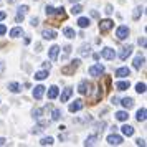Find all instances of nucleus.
<instances>
[{"instance_id":"obj_36","label":"nucleus","mask_w":147,"mask_h":147,"mask_svg":"<svg viewBox=\"0 0 147 147\" xmlns=\"http://www.w3.org/2000/svg\"><path fill=\"white\" fill-rule=\"evenodd\" d=\"M32 132H33V134H40V132H43V126H41V124H38V126H35Z\"/></svg>"},{"instance_id":"obj_12","label":"nucleus","mask_w":147,"mask_h":147,"mask_svg":"<svg viewBox=\"0 0 147 147\" xmlns=\"http://www.w3.org/2000/svg\"><path fill=\"white\" fill-rule=\"evenodd\" d=\"M81 109H83V101L81 99H76L74 102L69 104V113H78V111H81Z\"/></svg>"},{"instance_id":"obj_6","label":"nucleus","mask_w":147,"mask_h":147,"mask_svg":"<svg viewBox=\"0 0 147 147\" xmlns=\"http://www.w3.org/2000/svg\"><path fill=\"white\" fill-rule=\"evenodd\" d=\"M107 144H109V146H121V144H122V137L113 132L111 136H107Z\"/></svg>"},{"instance_id":"obj_48","label":"nucleus","mask_w":147,"mask_h":147,"mask_svg":"<svg viewBox=\"0 0 147 147\" xmlns=\"http://www.w3.org/2000/svg\"><path fill=\"white\" fill-rule=\"evenodd\" d=\"M69 51H71V47H65V53L69 55Z\"/></svg>"},{"instance_id":"obj_1","label":"nucleus","mask_w":147,"mask_h":147,"mask_svg":"<svg viewBox=\"0 0 147 147\" xmlns=\"http://www.w3.org/2000/svg\"><path fill=\"white\" fill-rule=\"evenodd\" d=\"M80 63L81 61L80 60H73L68 66H63L61 68V74H66V76H69V74H73L78 68H80Z\"/></svg>"},{"instance_id":"obj_19","label":"nucleus","mask_w":147,"mask_h":147,"mask_svg":"<svg viewBox=\"0 0 147 147\" xmlns=\"http://www.w3.org/2000/svg\"><path fill=\"white\" fill-rule=\"evenodd\" d=\"M71 94H73V89H71V88H66V89L61 93V102H66V101L71 98Z\"/></svg>"},{"instance_id":"obj_21","label":"nucleus","mask_w":147,"mask_h":147,"mask_svg":"<svg viewBox=\"0 0 147 147\" xmlns=\"http://www.w3.org/2000/svg\"><path fill=\"white\" fill-rule=\"evenodd\" d=\"M129 81H119V83H116V89L117 91H126V89H129Z\"/></svg>"},{"instance_id":"obj_7","label":"nucleus","mask_w":147,"mask_h":147,"mask_svg":"<svg viewBox=\"0 0 147 147\" xmlns=\"http://www.w3.org/2000/svg\"><path fill=\"white\" fill-rule=\"evenodd\" d=\"M101 56L104 58V60H114L116 58V51H114L113 48H104V50H101Z\"/></svg>"},{"instance_id":"obj_34","label":"nucleus","mask_w":147,"mask_h":147,"mask_svg":"<svg viewBox=\"0 0 147 147\" xmlns=\"http://www.w3.org/2000/svg\"><path fill=\"white\" fill-rule=\"evenodd\" d=\"M61 117V109H53V114H51V119L58 121Z\"/></svg>"},{"instance_id":"obj_2","label":"nucleus","mask_w":147,"mask_h":147,"mask_svg":"<svg viewBox=\"0 0 147 147\" xmlns=\"http://www.w3.org/2000/svg\"><path fill=\"white\" fill-rule=\"evenodd\" d=\"M88 73H89V76H94V78H98V76H101V74L104 73V66H102L101 63H96V65H93V66H89Z\"/></svg>"},{"instance_id":"obj_44","label":"nucleus","mask_w":147,"mask_h":147,"mask_svg":"<svg viewBox=\"0 0 147 147\" xmlns=\"http://www.w3.org/2000/svg\"><path fill=\"white\" fill-rule=\"evenodd\" d=\"M3 69H5V63H3V61L0 60V73H2Z\"/></svg>"},{"instance_id":"obj_45","label":"nucleus","mask_w":147,"mask_h":147,"mask_svg":"<svg viewBox=\"0 0 147 147\" xmlns=\"http://www.w3.org/2000/svg\"><path fill=\"white\" fill-rule=\"evenodd\" d=\"M43 68H45V69H48V71H50V68H51V65H50V63H43Z\"/></svg>"},{"instance_id":"obj_37","label":"nucleus","mask_w":147,"mask_h":147,"mask_svg":"<svg viewBox=\"0 0 147 147\" xmlns=\"http://www.w3.org/2000/svg\"><path fill=\"white\" fill-rule=\"evenodd\" d=\"M41 113H43V109H35V111H33V117H35V119H40Z\"/></svg>"},{"instance_id":"obj_20","label":"nucleus","mask_w":147,"mask_h":147,"mask_svg":"<svg viewBox=\"0 0 147 147\" xmlns=\"http://www.w3.org/2000/svg\"><path fill=\"white\" fill-rule=\"evenodd\" d=\"M89 23H91V20H89L88 17H81V18H78V27L80 28H88L89 27Z\"/></svg>"},{"instance_id":"obj_25","label":"nucleus","mask_w":147,"mask_h":147,"mask_svg":"<svg viewBox=\"0 0 147 147\" xmlns=\"http://www.w3.org/2000/svg\"><path fill=\"white\" fill-rule=\"evenodd\" d=\"M127 117H129L127 109H126V111H117V113H116V119H117V121H127Z\"/></svg>"},{"instance_id":"obj_9","label":"nucleus","mask_w":147,"mask_h":147,"mask_svg":"<svg viewBox=\"0 0 147 147\" xmlns=\"http://www.w3.org/2000/svg\"><path fill=\"white\" fill-rule=\"evenodd\" d=\"M45 89L47 88L43 86V84H38V86H35V89H33V98L36 101H40L41 98H43V94H45Z\"/></svg>"},{"instance_id":"obj_42","label":"nucleus","mask_w":147,"mask_h":147,"mask_svg":"<svg viewBox=\"0 0 147 147\" xmlns=\"http://www.w3.org/2000/svg\"><path fill=\"white\" fill-rule=\"evenodd\" d=\"M36 25H38V18H32V27H36Z\"/></svg>"},{"instance_id":"obj_24","label":"nucleus","mask_w":147,"mask_h":147,"mask_svg":"<svg viewBox=\"0 0 147 147\" xmlns=\"http://www.w3.org/2000/svg\"><path fill=\"white\" fill-rule=\"evenodd\" d=\"M45 78H48V69H43V71H36V73H35V80L43 81Z\"/></svg>"},{"instance_id":"obj_17","label":"nucleus","mask_w":147,"mask_h":147,"mask_svg":"<svg viewBox=\"0 0 147 147\" xmlns=\"http://www.w3.org/2000/svg\"><path fill=\"white\" fill-rule=\"evenodd\" d=\"M146 116H147V109L146 107H140L139 111H137V114H136V117H137L139 122H144V121H146Z\"/></svg>"},{"instance_id":"obj_40","label":"nucleus","mask_w":147,"mask_h":147,"mask_svg":"<svg viewBox=\"0 0 147 147\" xmlns=\"http://www.w3.org/2000/svg\"><path fill=\"white\" fill-rule=\"evenodd\" d=\"M5 33H7V27H5V25H0V36L5 35Z\"/></svg>"},{"instance_id":"obj_3","label":"nucleus","mask_w":147,"mask_h":147,"mask_svg":"<svg viewBox=\"0 0 147 147\" xmlns=\"http://www.w3.org/2000/svg\"><path fill=\"white\" fill-rule=\"evenodd\" d=\"M129 33H131V30H129L126 25H121V27H117V30H116V36H117L119 40H126L127 36H129Z\"/></svg>"},{"instance_id":"obj_41","label":"nucleus","mask_w":147,"mask_h":147,"mask_svg":"<svg viewBox=\"0 0 147 147\" xmlns=\"http://www.w3.org/2000/svg\"><path fill=\"white\" fill-rule=\"evenodd\" d=\"M136 144H137V146H142V147H144V146H146V140H144V139H137V140H136Z\"/></svg>"},{"instance_id":"obj_49","label":"nucleus","mask_w":147,"mask_h":147,"mask_svg":"<svg viewBox=\"0 0 147 147\" xmlns=\"http://www.w3.org/2000/svg\"><path fill=\"white\" fill-rule=\"evenodd\" d=\"M111 101H113V104H119V99H117V98H113Z\"/></svg>"},{"instance_id":"obj_28","label":"nucleus","mask_w":147,"mask_h":147,"mask_svg":"<svg viewBox=\"0 0 147 147\" xmlns=\"http://www.w3.org/2000/svg\"><path fill=\"white\" fill-rule=\"evenodd\" d=\"M8 89H10L12 93H20V91H22V86L18 84V83H10V84H8Z\"/></svg>"},{"instance_id":"obj_47","label":"nucleus","mask_w":147,"mask_h":147,"mask_svg":"<svg viewBox=\"0 0 147 147\" xmlns=\"http://www.w3.org/2000/svg\"><path fill=\"white\" fill-rule=\"evenodd\" d=\"M7 144V140L3 139V137H0V146H5Z\"/></svg>"},{"instance_id":"obj_23","label":"nucleus","mask_w":147,"mask_h":147,"mask_svg":"<svg viewBox=\"0 0 147 147\" xmlns=\"http://www.w3.org/2000/svg\"><path fill=\"white\" fill-rule=\"evenodd\" d=\"M144 61H146L144 56H136V58H134V68H136V69H140V66L144 65Z\"/></svg>"},{"instance_id":"obj_8","label":"nucleus","mask_w":147,"mask_h":147,"mask_svg":"<svg viewBox=\"0 0 147 147\" xmlns=\"http://www.w3.org/2000/svg\"><path fill=\"white\" fill-rule=\"evenodd\" d=\"M28 12V5H20L18 10H17V23H20L23 18H25V15Z\"/></svg>"},{"instance_id":"obj_33","label":"nucleus","mask_w":147,"mask_h":147,"mask_svg":"<svg viewBox=\"0 0 147 147\" xmlns=\"http://www.w3.org/2000/svg\"><path fill=\"white\" fill-rule=\"evenodd\" d=\"M136 91L139 94H144L146 93V83H137V84H136Z\"/></svg>"},{"instance_id":"obj_46","label":"nucleus","mask_w":147,"mask_h":147,"mask_svg":"<svg viewBox=\"0 0 147 147\" xmlns=\"http://www.w3.org/2000/svg\"><path fill=\"white\" fill-rule=\"evenodd\" d=\"M91 17H94V18H98L99 15H98V12H96V10H93V12H91Z\"/></svg>"},{"instance_id":"obj_43","label":"nucleus","mask_w":147,"mask_h":147,"mask_svg":"<svg viewBox=\"0 0 147 147\" xmlns=\"http://www.w3.org/2000/svg\"><path fill=\"white\" fill-rule=\"evenodd\" d=\"M5 18H7V13H5V12H0V22L5 20Z\"/></svg>"},{"instance_id":"obj_32","label":"nucleus","mask_w":147,"mask_h":147,"mask_svg":"<svg viewBox=\"0 0 147 147\" xmlns=\"http://www.w3.org/2000/svg\"><path fill=\"white\" fill-rule=\"evenodd\" d=\"M81 12H83V7H81V5H78V3H73V8H71V13H73V15H80Z\"/></svg>"},{"instance_id":"obj_18","label":"nucleus","mask_w":147,"mask_h":147,"mask_svg":"<svg viewBox=\"0 0 147 147\" xmlns=\"http://www.w3.org/2000/svg\"><path fill=\"white\" fill-rule=\"evenodd\" d=\"M22 35H23V28L22 27H15V28L10 30V36H12V38H18Z\"/></svg>"},{"instance_id":"obj_38","label":"nucleus","mask_w":147,"mask_h":147,"mask_svg":"<svg viewBox=\"0 0 147 147\" xmlns=\"http://www.w3.org/2000/svg\"><path fill=\"white\" fill-rule=\"evenodd\" d=\"M139 45L142 48H146V45H147V41H146V36H140L139 38Z\"/></svg>"},{"instance_id":"obj_13","label":"nucleus","mask_w":147,"mask_h":147,"mask_svg":"<svg viewBox=\"0 0 147 147\" xmlns=\"http://www.w3.org/2000/svg\"><path fill=\"white\" fill-rule=\"evenodd\" d=\"M129 74H131V69L127 66H122V68H117V69H116V76H117V78H126Z\"/></svg>"},{"instance_id":"obj_35","label":"nucleus","mask_w":147,"mask_h":147,"mask_svg":"<svg viewBox=\"0 0 147 147\" xmlns=\"http://www.w3.org/2000/svg\"><path fill=\"white\" fill-rule=\"evenodd\" d=\"M45 12H47V15H50V17H51V15H55V12H56V10H55L51 5H47V7H45Z\"/></svg>"},{"instance_id":"obj_50","label":"nucleus","mask_w":147,"mask_h":147,"mask_svg":"<svg viewBox=\"0 0 147 147\" xmlns=\"http://www.w3.org/2000/svg\"><path fill=\"white\" fill-rule=\"evenodd\" d=\"M71 2H73V3H78V2H81V0H71Z\"/></svg>"},{"instance_id":"obj_10","label":"nucleus","mask_w":147,"mask_h":147,"mask_svg":"<svg viewBox=\"0 0 147 147\" xmlns=\"http://www.w3.org/2000/svg\"><path fill=\"white\" fill-rule=\"evenodd\" d=\"M58 53H60V47H58V45H53V47L48 50V56H50V60H51V61H56V58H58Z\"/></svg>"},{"instance_id":"obj_15","label":"nucleus","mask_w":147,"mask_h":147,"mask_svg":"<svg viewBox=\"0 0 147 147\" xmlns=\"http://www.w3.org/2000/svg\"><path fill=\"white\" fill-rule=\"evenodd\" d=\"M121 131H122V134H124V136H127V137L134 136V127L129 126V124H124V126L121 127Z\"/></svg>"},{"instance_id":"obj_26","label":"nucleus","mask_w":147,"mask_h":147,"mask_svg":"<svg viewBox=\"0 0 147 147\" xmlns=\"http://www.w3.org/2000/svg\"><path fill=\"white\" fill-rule=\"evenodd\" d=\"M63 35H65L66 38H74V36H76V33H74V30H73V28H69V27L63 28Z\"/></svg>"},{"instance_id":"obj_14","label":"nucleus","mask_w":147,"mask_h":147,"mask_svg":"<svg viewBox=\"0 0 147 147\" xmlns=\"http://www.w3.org/2000/svg\"><path fill=\"white\" fill-rule=\"evenodd\" d=\"M41 36H43V38H45V40H53V38H56V32H55V30H43V32H41Z\"/></svg>"},{"instance_id":"obj_31","label":"nucleus","mask_w":147,"mask_h":147,"mask_svg":"<svg viewBox=\"0 0 147 147\" xmlns=\"http://www.w3.org/2000/svg\"><path fill=\"white\" fill-rule=\"evenodd\" d=\"M96 140H98V136H89V137L84 140V146H94Z\"/></svg>"},{"instance_id":"obj_16","label":"nucleus","mask_w":147,"mask_h":147,"mask_svg":"<svg viewBox=\"0 0 147 147\" xmlns=\"http://www.w3.org/2000/svg\"><path fill=\"white\" fill-rule=\"evenodd\" d=\"M58 94H60V89H58V86L48 88V99H55Z\"/></svg>"},{"instance_id":"obj_30","label":"nucleus","mask_w":147,"mask_h":147,"mask_svg":"<svg viewBox=\"0 0 147 147\" xmlns=\"http://www.w3.org/2000/svg\"><path fill=\"white\" fill-rule=\"evenodd\" d=\"M142 10H144L142 7H136V8H134V12H132V18H134V20H139V18H140Z\"/></svg>"},{"instance_id":"obj_29","label":"nucleus","mask_w":147,"mask_h":147,"mask_svg":"<svg viewBox=\"0 0 147 147\" xmlns=\"http://www.w3.org/2000/svg\"><path fill=\"white\" fill-rule=\"evenodd\" d=\"M55 144V139L53 137H43L40 140V146H53Z\"/></svg>"},{"instance_id":"obj_27","label":"nucleus","mask_w":147,"mask_h":147,"mask_svg":"<svg viewBox=\"0 0 147 147\" xmlns=\"http://www.w3.org/2000/svg\"><path fill=\"white\" fill-rule=\"evenodd\" d=\"M89 53H91V47H89V45H83V47L80 48V55L81 56H88Z\"/></svg>"},{"instance_id":"obj_39","label":"nucleus","mask_w":147,"mask_h":147,"mask_svg":"<svg viewBox=\"0 0 147 147\" xmlns=\"http://www.w3.org/2000/svg\"><path fill=\"white\" fill-rule=\"evenodd\" d=\"M104 12H106L107 15H111V13L114 12V10H113V5H106V10H104Z\"/></svg>"},{"instance_id":"obj_5","label":"nucleus","mask_w":147,"mask_h":147,"mask_svg":"<svg viewBox=\"0 0 147 147\" xmlns=\"http://www.w3.org/2000/svg\"><path fill=\"white\" fill-rule=\"evenodd\" d=\"M78 93L80 94H89L91 93V83L88 80H83L80 83V86H78Z\"/></svg>"},{"instance_id":"obj_11","label":"nucleus","mask_w":147,"mask_h":147,"mask_svg":"<svg viewBox=\"0 0 147 147\" xmlns=\"http://www.w3.org/2000/svg\"><path fill=\"white\" fill-rule=\"evenodd\" d=\"M131 53H132V45H127V47H124L122 50H121L119 58L124 61V60H127V56H131Z\"/></svg>"},{"instance_id":"obj_4","label":"nucleus","mask_w":147,"mask_h":147,"mask_svg":"<svg viewBox=\"0 0 147 147\" xmlns=\"http://www.w3.org/2000/svg\"><path fill=\"white\" fill-rule=\"evenodd\" d=\"M113 27H114V22L109 20V18L99 22V32H101V33H106V32H109Z\"/></svg>"},{"instance_id":"obj_22","label":"nucleus","mask_w":147,"mask_h":147,"mask_svg":"<svg viewBox=\"0 0 147 147\" xmlns=\"http://www.w3.org/2000/svg\"><path fill=\"white\" fill-rule=\"evenodd\" d=\"M121 104H122V106H124L127 111H129V109L134 106V99H132V98H124V99L121 101Z\"/></svg>"}]
</instances>
